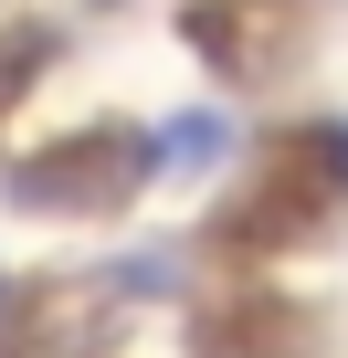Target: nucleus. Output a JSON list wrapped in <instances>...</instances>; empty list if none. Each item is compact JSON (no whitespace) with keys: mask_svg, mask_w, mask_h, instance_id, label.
Here are the masks:
<instances>
[]
</instances>
